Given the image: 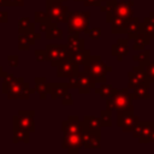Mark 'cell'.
<instances>
[{
	"label": "cell",
	"instance_id": "8",
	"mask_svg": "<svg viewBox=\"0 0 154 154\" xmlns=\"http://www.w3.org/2000/svg\"><path fill=\"white\" fill-rule=\"evenodd\" d=\"M138 122V118L134 114V109L117 111V125L122 128L124 132H132Z\"/></svg>",
	"mask_w": 154,
	"mask_h": 154
},
{
	"label": "cell",
	"instance_id": "36",
	"mask_svg": "<svg viewBox=\"0 0 154 154\" xmlns=\"http://www.w3.org/2000/svg\"><path fill=\"white\" fill-rule=\"evenodd\" d=\"M35 55H36V59L38 60V61H45V60H47V52H46V49L43 51V49H36L35 51Z\"/></svg>",
	"mask_w": 154,
	"mask_h": 154
},
{
	"label": "cell",
	"instance_id": "38",
	"mask_svg": "<svg viewBox=\"0 0 154 154\" xmlns=\"http://www.w3.org/2000/svg\"><path fill=\"white\" fill-rule=\"evenodd\" d=\"M7 60H8V64L12 67H16L18 65V57L17 55H8L7 57Z\"/></svg>",
	"mask_w": 154,
	"mask_h": 154
},
{
	"label": "cell",
	"instance_id": "3",
	"mask_svg": "<svg viewBox=\"0 0 154 154\" xmlns=\"http://www.w3.org/2000/svg\"><path fill=\"white\" fill-rule=\"evenodd\" d=\"M107 109H117V111H129L134 109L132 107V95L128 91V89L118 90L109 97H107L106 101Z\"/></svg>",
	"mask_w": 154,
	"mask_h": 154
},
{
	"label": "cell",
	"instance_id": "27",
	"mask_svg": "<svg viewBox=\"0 0 154 154\" xmlns=\"http://www.w3.org/2000/svg\"><path fill=\"white\" fill-rule=\"evenodd\" d=\"M94 89H95V93L97 95H100L101 97H109L117 91L116 88H113L109 84H105V83H101L100 87H95Z\"/></svg>",
	"mask_w": 154,
	"mask_h": 154
},
{
	"label": "cell",
	"instance_id": "43",
	"mask_svg": "<svg viewBox=\"0 0 154 154\" xmlns=\"http://www.w3.org/2000/svg\"><path fill=\"white\" fill-rule=\"evenodd\" d=\"M1 75H2V76H4V77H5V75H6V72H5V73H4V72H2V69H1V67H0V76H1Z\"/></svg>",
	"mask_w": 154,
	"mask_h": 154
},
{
	"label": "cell",
	"instance_id": "37",
	"mask_svg": "<svg viewBox=\"0 0 154 154\" xmlns=\"http://www.w3.org/2000/svg\"><path fill=\"white\" fill-rule=\"evenodd\" d=\"M105 0H83L84 6H100L101 2Z\"/></svg>",
	"mask_w": 154,
	"mask_h": 154
},
{
	"label": "cell",
	"instance_id": "39",
	"mask_svg": "<svg viewBox=\"0 0 154 154\" xmlns=\"http://www.w3.org/2000/svg\"><path fill=\"white\" fill-rule=\"evenodd\" d=\"M61 101H63L64 105H71V103H73V99H72V96H71L70 94H67V93L61 97Z\"/></svg>",
	"mask_w": 154,
	"mask_h": 154
},
{
	"label": "cell",
	"instance_id": "19",
	"mask_svg": "<svg viewBox=\"0 0 154 154\" xmlns=\"http://www.w3.org/2000/svg\"><path fill=\"white\" fill-rule=\"evenodd\" d=\"M131 18H122V17H114L112 19V32L119 34V32H126L128 25L130 23Z\"/></svg>",
	"mask_w": 154,
	"mask_h": 154
},
{
	"label": "cell",
	"instance_id": "4",
	"mask_svg": "<svg viewBox=\"0 0 154 154\" xmlns=\"http://www.w3.org/2000/svg\"><path fill=\"white\" fill-rule=\"evenodd\" d=\"M95 85H96L95 78L85 71L82 72L78 71L77 75L75 77H71L67 83L69 88H77L81 94H88L90 89L95 88Z\"/></svg>",
	"mask_w": 154,
	"mask_h": 154
},
{
	"label": "cell",
	"instance_id": "33",
	"mask_svg": "<svg viewBox=\"0 0 154 154\" xmlns=\"http://www.w3.org/2000/svg\"><path fill=\"white\" fill-rule=\"evenodd\" d=\"M142 67H143V70L146 71L148 78H149V81H150V83L154 82V61H150V60H149V61H148L147 64H144Z\"/></svg>",
	"mask_w": 154,
	"mask_h": 154
},
{
	"label": "cell",
	"instance_id": "42",
	"mask_svg": "<svg viewBox=\"0 0 154 154\" xmlns=\"http://www.w3.org/2000/svg\"><path fill=\"white\" fill-rule=\"evenodd\" d=\"M149 142H153L154 143V130L152 131V134H150V137H149Z\"/></svg>",
	"mask_w": 154,
	"mask_h": 154
},
{
	"label": "cell",
	"instance_id": "30",
	"mask_svg": "<svg viewBox=\"0 0 154 154\" xmlns=\"http://www.w3.org/2000/svg\"><path fill=\"white\" fill-rule=\"evenodd\" d=\"M18 28H19V34H24V32H34V23L28 18V17H23L19 19L18 22Z\"/></svg>",
	"mask_w": 154,
	"mask_h": 154
},
{
	"label": "cell",
	"instance_id": "9",
	"mask_svg": "<svg viewBox=\"0 0 154 154\" xmlns=\"http://www.w3.org/2000/svg\"><path fill=\"white\" fill-rule=\"evenodd\" d=\"M13 125L19 126L28 132L35 131V112L34 111H19L16 117H13Z\"/></svg>",
	"mask_w": 154,
	"mask_h": 154
},
{
	"label": "cell",
	"instance_id": "11",
	"mask_svg": "<svg viewBox=\"0 0 154 154\" xmlns=\"http://www.w3.org/2000/svg\"><path fill=\"white\" fill-rule=\"evenodd\" d=\"M61 146L69 153H78L79 148L83 146L82 134H64Z\"/></svg>",
	"mask_w": 154,
	"mask_h": 154
},
{
	"label": "cell",
	"instance_id": "44",
	"mask_svg": "<svg viewBox=\"0 0 154 154\" xmlns=\"http://www.w3.org/2000/svg\"><path fill=\"white\" fill-rule=\"evenodd\" d=\"M75 1H81V0H75Z\"/></svg>",
	"mask_w": 154,
	"mask_h": 154
},
{
	"label": "cell",
	"instance_id": "2",
	"mask_svg": "<svg viewBox=\"0 0 154 154\" xmlns=\"http://www.w3.org/2000/svg\"><path fill=\"white\" fill-rule=\"evenodd\" d=\"M83 66H84L83 71L91 75L95 78L96 83H105L106 73L112 71V67L106 65L97 55H90L88 58V60L83 64Z\"/></svg>",
	"mask_w": 154,
	"mask_h": 154
},
{
	"label": "cell",
	"instance_id": "23",
	"mask_svg": "<svg viewBox=\"0 0 154 154\" xmlns=\"http://www.w3.org/2000/svg\"><path fill=\"white\" fill-rule=\"evenodd\" d=\"M89 57H90V53H89L88 49H82V51L73 52V53L70 54V59H71L75 64H77L78 66H79V65H83V64L88 60Z\"/></svg>",
	"mask_w": 154,
	"mask_h": 154
},
{
	"label": "cell",
	"instance_id": "34",
	"mask_svg": "<svg viewBox=\"0 0 154 154\" xmlns=\"http://www.w3.org/2000/svg\"><path fill=\"white\" fill-rule=\"evenodd\" d=\"M84 32L91 38V40H99L101 36V30L99 28H93V29H85Z\"/></svg>",
	"mask_w": 154,
	"mask_h": 154
},
{
	"label": "cell",
	"instance_id": "1",
	"mask_svg": "<svg viewBox=\"0 0 154 154\" xmlns=\"http://www.w3.org/2000/svg\"><path fill=\"white\" fill-rule=\"evenodd\" d=\"M4 78L2 93L6 94L8 99H29L30 94L35 91V89L30 88L29 83L22 78H14L11 73H6Z\"/></svg>",
	"mask_w": 154,
	"mask_h": 154
},
{
	"label": "cell",
	"instance_id": "21",
	"mask_svg": "<svg viewBox=\"0 0 154 154\" xmlns=\"http://www.w3.org/2000/svg\"><path fill=\"white\" fill-rule=\"evenodd\" d=\"M141 31H143V30H142V23L140 22L138 18L131 17L130 23H129V25H128V30H126L129 38H135V37L137 36V34L141 32Z\"/></svg>",
	"mask_w": 154,
	"mask_h": 154
},
{
	"label": "cell",
	"instance_id": "31",
	"mask_svg": "<svg viewBox=\"0 0 154 154\" xmlns=\"http://www.w3.org/2000/svg\"><path fill=\"white\" fill-rule=\"evenodd\" d=\"M149 55L150 52L148 49H140V53L134 55V60L140 63V66H143L144 64H147L149 61Z\"/></svg>",
	"mask_w": 154,
	"mask_h": 154
},
{
	"label": "cell",
	"instance_id": "16",
	"mask_svg": "<svg viewBox=\"0 0 154 154\" xmlns=\"http://www.w3.org/2000/svg\"><path fill=\"white\" fill-rule=\"evenodd\" d=\"M67 83H48L47 82V91L52 99L63 97L67 93Z\"/></svg>",
	"mask_w": 154,
	"mask_h": 154
},
{
	"label": "cell",
	"instance_id": "26",
	"mask_svg": "<svg viewBox=\"0 0 154 154\" xmlns=\"http://www.w3.org/2000/svg\"><path fill=\"white\" fill-rule=\"evenodd\" d=\"M13 142H29V132L19 126L13 125Z\"/></svg>",
	"mask_w": 154,
	"mask_h": 154
},
{
	"label": "cell",
	"instance_id": "7",
	"mask_svg": "<svg viewBox=\"0 0 154 154\" xmlns=\"http://www.w3.org/2000/svg\"><path fill=\"white\" fill-rule=\"evenodd\" d=\"M46 52H47V60H49L51 64L55 67L60 63L70 58V52L66 45H47Z\"/></svg>",
	"mask_w": 154,
	"mask_h": 154
},
{
	"label": "cell",
	"instance_id": "41",
	"mask_svg": "<svg viewBox=\"0 0 154 154\" xmlns=\"http://www.w3.org/2000/svg\"><path fill=\"white\" fill-rule=\"evenodd\" d=\"M134 49L135 51H140V49H143L144 48V46L142 45V43H140V42H137V41H135V43H134Z\"/></svg>",
	"mask_w": 154,
	"mask_h": 154
},
{
	"label": "cell",
	"instance_id": "35",
	"mask_svg": "<svg viewBox=\"0 0 154 154\" xmlns=\"http://www.w3.org/2000/svg\"><path fill=\"white\" fill-rule=\"evenodd\" d=\"M48 20H49V18H48L47 12H43V11H36L35 12V22L43 23V22H48Z\"/></svg>",
	"mask_w": 154,
	"mask_h": 154
},
{
	"label": "cell",
	"instance_id": "45",
	"mask_svg": "<svg viewBox=\"0 0 154 154\" xmlns=\"http://www.w3.org/2000/svg\"><path fill=\"white\" fill-rule=\"evenodd\" d=\"M59 1H65V0H59Z\"/></svg>",
	"mask_w": 154,
	"mask_h": 154
},
{
	"label": "cell",
	"instance_id": "32",
	"mask_svg": "<svg viewBox=\"0 0 154 154\" xmlns=\"http://www.w3.org/2000/svg\"><path fill=\"white\" fill-rule=\"evenodd\" d=\"M100 122L102 126H111L112 125V111L109 109H103L100 113Z\"/></svg>",
	"mask_w": 154,
	"mask_h": 154
},
{
	"label": "cell",
	"instance_id": "25",
	"mask_svg": "<svg viewBox=\"0 0 154 154\" xmlns=\"http://www.w3.org/2000/svg\"><path fill=\"white\" fill-rule=\"evenodd\" d=\"M83 123H84V126L88 130H91V131H100L101 130V126H102L101 125V122H100V118L91 117V116L84 117Z\"/></svg>",
	"mask_w": 154,
	"mask_h": 154
},
{
	"label": "cell",
	"instance_id": "13",
	"mask_svg": "<svg viewBox=\"0 0 154 154\" xmlns=\"http://www.w3.org/2000/svg\"><path fill=\"white\" fill-rule=\"evenodd\" d=\"M78 72V65L75 64L70 58L64 60L57 66V76L58 77H75Z\"/></svg>",
	"mask_w": 154,
	"mask_h": 154
},
{
	"label": "cell",
	"instance_id": "12",
	"mask_svg": "<svg viewBox=\"0 0 154 154\" xmlns=\"http://www.w3.org/2000/svg\"><path fill=\"white\" fill-rule=\"evenodd\" d=\"M154 130V122H138L136 128L132 130L134 137L142 143L149 142L152 131Z\"/></svg>",
	"mask_w": 154,
	"mask_h": 154
},
{
	"label": "cell",
	"instance_id": "28",
	"mask_svg": "<svg viewBox=\"0 0 154 154\" xmlns=\"http://www.w3.org/2000/svg\"><path fill=\"white\" fill-rule=\"evenodd\" d=\"M46 36L47 38H61L63 37V31L55 25V23L53 22H48V26H47V30H46Z\"/></svg>",
	"mask_w": 154,
	"mask_h": 154
},
{
	"label": "cell",
	"instance_id": "22",
	"mask_svg": "<svg viewBox=\"0 0 154 154\" xmlns=\"http://www.w3.org/2000/svg\"><path fill=\"white\" fill-rule=\"evenodd\" d=\"M142 30L149 38H154V12H150V16L144 18L142 22Z\"/></svg>",
	"mask_w": 154,
	"mask_h": 154
},
{
	"label": "cell",
	"instance_id": "29",
	"mask_svg": "<svg viewBox=\"0 0 154 154\" xmlns=\"http://www.w3.org/2000/svg\"><path fill=\"white\" fill-rule=\"evenodd\" d=\"M132 99H144L148 100L150 99V94H149V87L147 85H137L136 88H134L132 91Z\"/></svg>",
	"mask_w": 154,
	"mask_h": 154
},
{
	"label": "cell",
	"instance_id": "24",
	"mask_svg": "<svg viewBox=\"0 0 154 154\" xmlns=\"http://www.w3.org/2000/svg\"><path fill=\"white\" fill-rule=\"evenodd\" d=\"M35 91H37L40 94L41 99H46L48 95L47 91V79L45 77H37L35 78Z\"/></svg>",
	"mask_w": 154,
	"mask_h": 154
},
{
	"label": "cell",
	"instance_id": "17",
	"mask_svg": "<svg viewBox=\"0 0 154 154\" xmlns=\"http://www.w3.org/2000/svg\"><path fill=\"white\" fill-rule=\"evenodd\" d=\"M67 49L71 53L84 49V40L78 37V34H69V41L66 43Z\"/></svg>",
	"mask_w": 154,
	"mask_h": 154
},
{
	"label": "cell",
	"instance_id": "40",
	"mask_svg": "<svg viewBox=\"0 0 154 154\" xmlns=\"http://www.w3.org/2000/svg\"><path fill=\"white\" fill-rule=\"evenodd\" d=\"M0 22H2V23L7 22V12L6 11H0Z\"/></svg>",
	"mask_w": 154,
	"mask_h": 154
},
{
	"label": "cell",
	"instance_id": "5",
	"mask_svg": "<svg viewBox=\"0 0 154 154\" xmlns=\"http://www.w3.org/2000/svg\"><path fill=\"white\" fill-rule=\"evenodd\" d=\"M89 12H69L67 28L69 34H79L84 31L89 25Z\"/></svg>",
	"mask_w": 154,
	"mask_h": 154
},
{
	"label": "cell",
	"instance_id": "18",
	"mask_svg": "<svg viewBox=\"0 0 154 154\" xmlns=\"http://www.w3.org/2000/svg\"><path fill=\"white\" fill-rule=\"evenodd\" d=\"M129 52V47H128V40H118L117 43H114L112 46V54L117 57V60L122 61L123 57L126 55Z\"/></svg>",
	"mask_w": 154,
	"mask_h": 154
},
{
	"label": "cell",
	"instance_id": "6",
	"mask_svg": "<svg viewBox=\"0 0 154 154\" xmlns=\"http://www.w3.org/2000/svg\"><path fill=\"white\" fill-rule=\"evenodd\" d=\"M46 12L48 18L53 23L66 22L69 17V10L63 5V1L59 0H47L46 2Z\"/></svg>",
	"mask_w": 154,
	"mask_h": 154
},
{
	"label": "cell",
	"instance_id": "14",
	"mask_svg": "<svg viewBox=\"0 0 154 154\" xmlns=\"http://www.w3.org/2000/svg\"><path fill=\"white\" fill-rule=\"evenodd\" d=\"M63 132L64 134H82V131L85 129L83 120L81 122L78 117H69L67 120L63 122Z\"/></svg>",
	"mask_w": 154,
	"mask_h": 154
},
{
	"label": "cell",
	"instance_id": "15",
	"mask_svg": "<svg viewBox=\"0 0 154 154\" xmlns=\"http://www.w3.org/2000/svg\"><path fill=\"white\" fill-rule=\"evenodd\" d=\"M83 147L87 149L100 148V131H91L87 128L82 131Z\"/></svg>",
	"mask_w": 154,
	"mask_h": 154
},
{
	"label": "cell",
	"instance_id": "20",
	"mask_svg": "<svg viewBox=\"0 0 154 154\" xmlns=\"http://www.w3.org/2000/svg\"><path fill=\"white\" fill-rule=\"evenodd\" d=\"M35 42V32H24L19 34L18 40V47L20 51H28Z\"/></svg>",
	"mask_w": 154,
	"mask_h": 154
},
{
	"label": "cell",
	"instance_id": "10",
	"mask_svg": "<svg viewBox=\"0 0 154 154\" xmlns=\"http://www.w3.org/2000/svg\"><path fill=\"white\" fill-rule=\"evenodd\" d=\"M128 76H129L128 87L131 89L136 88L137 85H147V87L150 85V81L142 66H134L132 71H130Z\"/></svg>",
	"mask_w": 154,
	"mask_h": 154
}]
</instances>
